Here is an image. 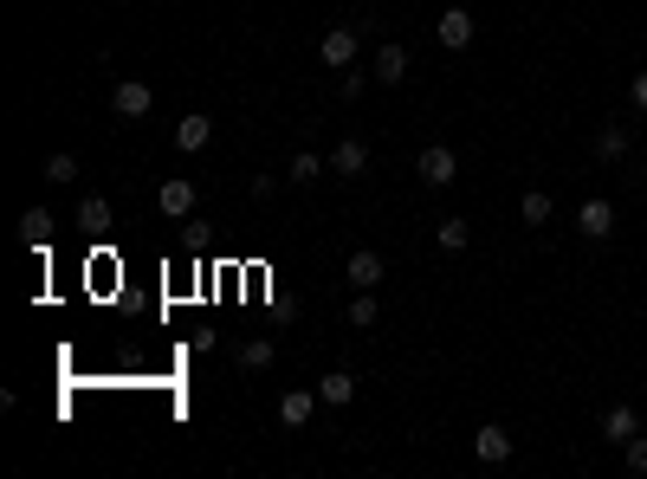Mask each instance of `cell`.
I'll return each mask as SVG.
<instances>
[{
	"mask_svg": "<svg viewBox=\"0 0 647 479\" xmlns=\"http://www.w3.org/2000/svg\"><path fill=\"white\" fill-rule=\"evenodd\" d=\"M415 175H421L428 188H447L453 175H460V156H453V143H428V149L415 156Z\"/></svg>",
	"mask_w": 647,
	"mask_h": 479,
	"instance_id": "6da1fadb",
	"label": "cell"
},
{
	"mask_svg": "<svg viewBox=\"0 0 647 479\" xmlns=\"http://www.w3.org/2000/svg\"><path fill=\"white\" fill-rule=\"evenodd\" d=\"M318 59L330 65V72H350L356 65V26H330V33L318 39Z\"/></svg>",
	"mask_w": 647,
	"mask_h": 479,
	"instance_id": "7a4b0ae2",
	"label": "cell"
},
{
	"mask_svg": "<svg viewBox=\"0 0 647 479\" xmlns=\"http://www.w3.org/2000/svg\"><path fill=\"white\" fill-rule=\"evenodd\" d=\"M434 39H440L447 52H466V46H473V13H466V7H447V13L434 20Z\"/></svg>",
	"mask_w": 647,
	"mask_h": 479,
	"instance_id": "3957f363",
	"label": "cell"
},
{
	"mask_svg": "<svg viewBox=\"0 0 647 479\" xmlns=\"http://www.w3.org/2000/svg\"><path fill=\"white\" fill-rule=\"evenodd\" d=\"M343 272H350V292H376V285H382V272H389V266H382V253H376V246H356V253H350V266H343Z\"/></svg>",
	"mask_w": 647,
	"mask_h": 479,
	"instance_id": "277c9868",
	"label": "cell"
},
{
	"mask_svg": "<svg viewBox=\"0 0 647 479\" xmlns=\"http://www.w3.org/2000/svg\"><path fill=\"white\" fill-rule=\"evenodd\" d=\"M156 208L169 214V221H182V214H195V182H188V175H169V182L156 188Z\"/></svg>",
	"mask_w": 647,
	"mask_h": 479,
	"instance_id": "5b68a950",
	"label": "cell"
},
{
	"mask_svg": "<svg viewBox=\"0 0 647 479\" xmlns=\"http://www.w3.org/2000/svg\"><path fill=\"white\" fill-rule=\"evenodd\" d=\"M149 104H156V91H149L143 78H123V85L110 91V111L117 117H149Z\"/></svg>",
	"mask_w": 647,
	"mask_h": 479,
	"instance_id": "8992f818",
	"label": "cell"
},
{
	"mask_svg": "<svg viewBox=\"0 0 647 479\" xmlns=\"http://www.w3.org/2000/svg\"><path fill=\"white\" fill-rule=\"evenodd\" d=\"M576 234H583V240H609L615 234V208H609V201H583V208H576Z\"/></svg>",
	"mask_w": 647,
	"mask_h": 479,
	"instance_id": "52a82bcc",
	"label": "cell"
},
{
	"mask_svg": "<svg viewBox=\"0 0 647 479\" xmlns=\"http://www.w3.org/2000/svg\"><path fill=\"white\" fill-rule=\"evenodd\" d=\"M318 402H324L318 389H285L279 395V421H285V428H305V421L318 415Z\"/></svg>",
	"mask_w": 647,
	"mask_h": 479,
	"instance_id": "ba28073f",
	"label": "cell"
},
{
	"mask_svg": "<svg viewBox=\"0 0 647 479\" xmlns=\"http://www.w3.org/2000/svg\"><path fill=\"white\" fill-rule=\"evenodd\" d=\"M473 454L486 460V467H499V460H512V434H505L499 421H486V428L473 434Z\"/></svg>",
	"mask_w": 647,
	"mask_h": 479,
	"instance_id": "9c48e42d",
	"label": "cell"
},
{
	"mask_svg": "<svg viewBox=\"0 0 647 479\" xmlns=\"http://www.w3.org/2000/svg\"><path fill=\"white\" fill-rule=\"evenodd\" d=\"M208 136H214V117H201V111H188L182 123H175V149H182V156L208 149Z\"/></svg>",
	"mask_w": 647,
	"mask_h": 479,
	"instance_id": "30bf717a",
	"label": "cell"
},
{
	"mask_svg": "<svg viewBox=\"0 0 647 479\" xmlns=\"http://www.w3.org/2000/svg\"><path fill=\"white\" fill-rule=\"evenodd\" d=\"M602 434H609L615 447H622V441H635V434H641V415H635V408H628V402L602 408Z\"/></svg>",
	"mask_w": 647,
	"mask_h": 479,
	"instance_id": "8fae6325",
	"label": "cell"
},
{
	"mask_svg": "<svg viewBox=\"0 0 647 479\" xmlns=\"http://www.w3.org/2000/svg\"><path fill=\"white\" fill-rule=\"evenodd\" d=\"M330 169H337L343 182H350V175H363V169H369V143H356V136H343V143L330 149Z\"/></svg>",
	"mask_w": 647,
	"mask_h": 479,
	"instance_id": "7c38bea8",
	"label": "cell"
},
{
	"mask_svg": "<svg viewBox=\"0 0 647 479\" xmlns=\"http://www.w3.org/2000/svg\"><path fill=\"white\" fill-rule=\"evenodd\" d=\"M408 72H415V59H408V46H382V52H376V85H402Z\"/></svg>",
	"mask_w": 647,
	"mask_h": 479,
	"instance_id": "4fadbf2b",
	"label": "cell"
},
{
	"mask_svg": "<svg viewBox=\"0 0 647 479\" xmlns=\"http://www.w3.org/2000/svg\"><path fill=\"white\" fill-rule=\"evenodd\" d=\"M272 363H279V344H272V337H246L240 344V369L246 376H266Z\"/></svg>",
	"mask_w": 647,
	"mask_h": 479,
	"instance_id": "5bb4252c",
	"label": "cell"
},
{
	"mask_svg": "<svg viewBox=\"0 0 647 479\" xmlns=\"http://www.w3.org/2000/svg\"><path fill=\"white\" fill-rule=\"evenodd\" d=\"M318 395H324V408H350L356 402V376L350 369H330V376H318Z\"/></svg>",
	"mask_w": 647,
	"mask_h": 479,
	"instance_id": "9a60e30c",
	"label": "cell"
},
{
	"mask_svg": "<svg viewBox=\"0 0 647 479\" xmlns=\"http://www.w3.org/2000/svg\"><path fill=\"white\" fill-rule=\"evenodd\" d=\"M628 149H635V136H628V123H602V130H596V156H602V162H622Z\"/></svg>",
	"mask_w": 647,
	"mask_h": 479,
	"instance_id": "2e32d148",
	"label": "cell"
},
{
	"mask_svg": "<svg viewBox=\"0 0 647 479\" xmlns=\"http://www.w3.org/2000/svg\"><path fill=\"white\" fill-rule=\"evenodd\" d=\"M466 240H473V227H466L460 214H447V221H434V246H440V253H466Z\"/></svg>",
	"mask_w": 647,
	"mask_h": 479,
	"instance_id": "e0dca14e",
	"label": "cell"
},
{
	"mask_svg": "<svg viewBox=\"0 0 647 479\" xmlns=\"http://www.w3.org/2000/svg\"><path fill=\"white\" fill-rule=\"evenodd\" d=\"M20 240L46 253V240H52V214H46V208H26V214H20Z\"/></svg>",
	"mask_w": 647,
	"mask_h": 479,
	"instance_id": "ac0fdd59",
	"label": "cell"
},
{
	"mask_svg": "<svg viewBox=\"0 0 647 479\" xmlns=\"http://www.w3.org/2000/svg\"><path fill=\"white\" fill-rule=\"evenodd\" d=\"M550 214H557V201H550V195H544V188H531V195H525V201H518V221H525V227H544V221H550Z\"/></svg>",
	"mask_w": 647,
	"mask_h": 479,
	"instance_id": "d6986e66",
	"label": "cell"
},
{
	"mask_svg": "<svg viewBox=\"0 0 647 479\" xmlns=\"http://www.w3.org/2000/svg\"><path fill=\"white\" fill-rule=\"evenodd\" d=\"M78 227L104 234V227H110V201H104V195H85V208H78Z\"/></svg>",
	"mask_w": 647,
	"mask_h": 479,
	"instance_id": "ffe728a7",
	"label": "cell"
},
{
	"mask_svg": "<svg viewBox=\"0 0 647 479\" xmlns=\"http://www.w3.org/2000/svg\"><path fill=\"white\" fill-rule=\"evenodd\" d=\"M376 318H382V311H376V298H369V292H356V298H350V331H369Z\"/></svg>",
	"mask_w": 647,
	"mask_h": 479,
	"instance_id": "44dd1931",
	"label": "cell"
},
{
	"mask_svg": "<svg viewBox=\"0 0 647 479\" xmlns=\"http://www.w3.org/2000/svg\"><path fill=\"white\" fill-rule=\"evenodd\" d=\"M46 182H59V188H65V182H78V156H72V149H59V156L46 162Z\"/></svg>",
	"mask_w": 647,
	"mask_h": 479,
	"instance_id": "7402d4cb",
	"label": "cell"
},
{
	"mask_svg": "<svg viewBox=\"0 0 647 479\" xmlns=\"http://www.w3.org/2000/svg\"><path fill=\"white\" fill-rule=\"evenodd\" d=\"M318 175H324V162L311 156V149H298L292 156V182H318Z\"/></svg>",
	"mask_w": 647,
	"mask_h": 479,
	"instance_id": "603a6c76",
	"label": "cell"
},
{
	"mask_svg": "<svg viewBox=\"0 0 647 479\" xmlns=\"http://www.w3.org/2000/svg\"><path fill=\"white\" fill-rule=\"evenodd\" d=\"M622 460H628V473H641V479H647V434H635V441H622Z\"/></svg>",
	"mask_w": 647,
	"mask_h": 479,
	"instance_id": "cb8c5ba5",
	"label": "cell"
},
{
	"mask_svg": "<svg viewBox=\"0 0 647 479\" xmlns=\"http://www.w3.org/2000/svg\"><path fill=\"white\" fill-rule=\"evenodd\" d=\"M369 78H376V72H356V65H350V72H343V85H337V91H343V98L356 104V98H363V91H369Z\"/></svg>",
	"mask_w": 647,
	"mask_h": 479,
	"instance_id": "d4e9b609",
	"label": "cell"
},
{
	"mask_svg": "<svg viewBox=\"0 0 647 479\" xmlns=\"http://www.w3.org/2000/svg\"><path fill=\"white\" fill-rule=\"evenodd\" d=\"M628 98H635V111L647 117V72H635V85H628Z\"/></svg>",
	"mask_w": 647,
	"mask_h": 479,
	"instance_id": "484cf974",
	"label": "cell"
}]
</instances>
